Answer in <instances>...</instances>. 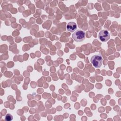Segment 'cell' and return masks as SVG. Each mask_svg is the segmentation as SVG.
Instances as JSON below:
<instances>
[{"label":"cell","mask_w":121,"mask_h":121,"mask_svg":"<svg viewBox=\"0 0 121 121\" xmlns=\"http://www.w3.org/2000/svg\"><path fill=\"white\" fill-rule=\"evenodd\" d=\"M85 32L81 30L76 31L72 35L73 39L78 42H80L83 41L85 38Z\"/></svg>","instance_id":"cell-1"},{"label":"cell","mask_w":121,"mask_h":121,"mask_svg":"<svg viewBox=\"0 0 121 121\" xmlns=\"http://www.w3.org/2000/svg\"><path fill=\"white\" fill-rule=\"evenodd\" d=\"M103 58L100 54H96L91 58V62L93 65L96 68H100L102 65Z\"/></svg>","instance_id":"cell-2"},{"label":"cell","mask_w":121,"mask_h":121,"mask_svg":"<svg viewBox=\"0 0 121 121\" xmlns=\"http://www.w3.org/2000/svg\"><path fill=\"white\" fill-rule=\"evenodd\" d=\"M98 36L101 41L106 42L110 39V35L107 30H103L99 32Z\"/></svg>","instance_id":"cell-3"},{"label":"cell","mask_w":121,"mask_h":121,"mask_svg":"<svg viewBox=\"0 0 121 121\" xmlns=\"http://www.w3.org/2000/svg\"><path fill=\"white\" fill-rule=\"evenodd\" d=\"M77 28V24L74 22H70L67 25V29L70 32H73Z\"/></svg>","instance_id":"cell-4"},{"label":"cell","mask_w":121,"mask_h":121,"mask_svg":"<svg viewBox=\"0 0 121 121\" xmlns=\"http://www.w3.org/2000/svg\"><path fill=\"white\" fill-rule=\"evenodd\" d=\"M5 120L6 121H10L13 120V116L10 114H7L5 117Z\"/></svg>","instance_id":"cell-5"}]
</instances>
